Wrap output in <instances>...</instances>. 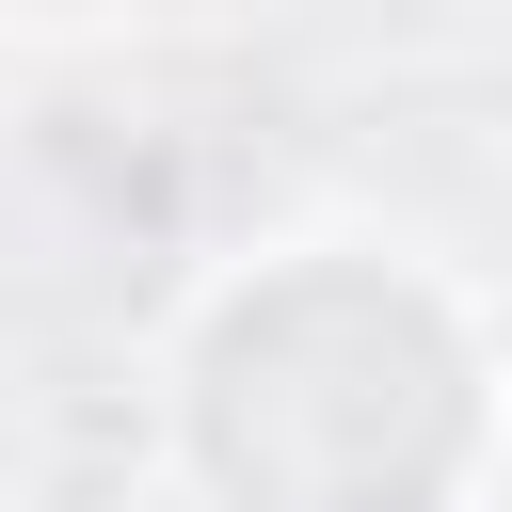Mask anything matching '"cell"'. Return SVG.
<instances>
[{"label": "cell", "mask_w": 512, "mask_h": 512, "mask_svg": "<svg viewBox=\"0 0 512 512\" xmlns=\"http://www.w3.org/2000/svg\"><path fill=\"white\" fill-rule=\"evenodd\" d=\"M512 352L464 256L416 224H256L144 352L160 512H496Z\"/></svg>", "instance_id": "6da1fadb"}, {"label": "cell", "mask_w": 512, "mask_h": 512, "mask_svg": "<svg viewBox=\"0 0 512 512\" xmlns=\"http://www.w3.org/2000/svg\"><path fill=\"white\" fill-rule=\"evenodd\" d=\"M144 0H0V32L16 48H96V32H128Z\"/></svg>", "instance_id": "7a4b0ae2"}, {"label": "cell", "mask_w": 512, "mask_h": 512, "mask_svg": "<svg viewBox=\"0 0 512 512\" xmlns=\"http://www.w3.org/2000/svg\"><path fill=\"white\" fill-rule=\"evenodd\" d=\"M0 512H48V448H32V400L0 368Z\"/></svg>", "instance_id": "3957f363"}]
</instances>
